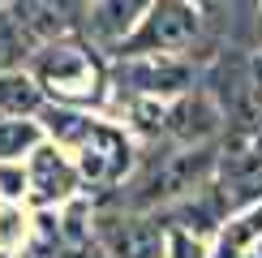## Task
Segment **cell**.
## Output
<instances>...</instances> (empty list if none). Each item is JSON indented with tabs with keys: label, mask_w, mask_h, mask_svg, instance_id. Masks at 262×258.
Returning a JSON list of instances; mask_svg holds the SVG:
<instances>
[{
	"label": "cell",
	"mask_w": 262,
	"mask_h": 258,
	"mask_svg": "<svg viewBox=\"0 0 262 258\" xmlns=\"http://www.w3.org/2000/svg\"><path fill=\"white\" fill-rule=\"evenodd\" d=\"M35 121L43 129V138L69 155L73 172H78V185L116 189L125 181L129 164H134V150H129L121 129L91 121L86 112H73V107H52V103H43V112Z\"/></svg>",
	"instance_id": "1"
},
{
	"label": "cell",
	"mask_w": 262,
	"mask_h": 258,
	"mask_svg": "<svg viewBox=\"0 0 262 258\" xmlns=\"http://www.w3.org/2000/svg\"><path fill=\"white\" fill-rule=\"evenodd\" d=\"M26 73L35 78V86L43 91V99L52 107H73V112L99 103L103 82H107L99 52L82 35H64V39H52L43 48H35L26 60Z\"/></svg>",
	"instance_id": "2"
},
{
	"label": "cell",
	"mask_w": 262,
	"mask_h": 258,
	"mask_svg": "<svg viewBox=\"0 0 262 258\" xmlns=\"http://www.w3.org/2000/svg\"><path fill=\"white\" fill-rule=\"evenodd\" d=\"M211 172H215V150L206 142L155 155L138 172L134 193L125 198V211H150V207H163V202H177V198H193V189Z\"/></svg>",
	"instance_id": "3"
},
{
	"label": "cell",
	"mask_w": 262,
	"mask_h": 258,
	"mask_svg": "<svg viewBox=\"0 0 262 258\" xmlns=\"http://www.w3.org/2000/svg\"><path fill=\"white\" fill-rule=\"evenodd\" d=\"M198 30H202L198 5H189V0H155L146 9V17L134 26V35L116 48V56L121 60L125 56H177V52L193 48Z\"/></svg>",
	"instance_id": "4"
},
{
	"label": "cell",
	"mask_w": 262,
	"mask_h": 258,
	"mask_svg": "<svg viewBox=\"0 0 262 258\" xmlns=\"http://www.w3.org/2000/svg\"><path fill=\"white\" fill-rule=\"evenodd\" d=\"M95 236L107 258H168V228L142 211L103 215L95 224Z\"/></svg>",
	"instance_id": "5"
},
{
	"label": "cell",
	"mask_w": 262,
	"mask_h": 258,
	"mask_svg": "<svg viewBox=\"0 0 262 258\" xmlns=\"http://www.w3.org/2000/svg\"><path fill=\"white\" fill-rule=\"evenodd\" d=\"M26 202H35L39 211H56L69 198H78V172H73L69 155L60 146H52L48 138L26 155Z\"/></svg>",
	"instance_id": "6"
},
{
	"label": "cell",
	"mask_w": 262,
	"mask_h": 258,
	"mask_svg": "<svg viewBox=\"0 0 262 258\" xmlns=\"http://www.w3.org/2000/svg\"><path fill=\"white\" fill-rule=\"evenodd\" d=\"M116 82L134 99H168V95H189L193 69L177 56H125L116 64Z\"/></svg>",
	"instance_id": "7"
},
{
	"label": "cell",
	"mask_w": 262,
	"mask_h": 258,
	"mask_svg": "<svg viewBox=\"0 0 262 258\" xmlns=\"http://www.w3.org/2000/svg\"><path fill=\"white\" fill-rule=\"evenodd\" d=\"M0 9L13 17L21 39L30 43V52L43 48V43H52V39L78 35V22H82L78 0H5Z\"/></svg>",
	"instance_id": "8"
},
{
	"label": "cell",
	"mask_w": 262,
	"mask_h": 258,
	"mask_svg": "<svg viewBox=\"0 0 262 258\" xmlns=\"http://www.w3.org/2000/svg\"><path fill=\"white\" fill-rule=\"evenodd\" d=\"M150 5L155 0H86L78 30L95 52H112L116 56V48L134 35V26L146 17Z\"/></svg>",
	"instance_id": "9"
},
{
	"label": "cell",
	"mask_w": 262,
	"mask_h": 258,
	"mask_svg": "<svg viewBox=\"0 0 262 258\" xmlns=\"http://www.w3.org/2000/svg\"><path fill=\"white\" fill-rule=\"evenodd\" d=\"M262 198V155L258 150H228L220 159L215 181V211H241L245 202Z\"/></svg>",
	"instance_id": "10"
},
{
	"label": "cell",
	"mask_w": 262,
	"mask_h": 258,
	"mask_svg": "<svg viewBox=\"0 0 262 258\" xmlns=\"http://www.w3.org/2000/svg\"><path fill=\"white\" fill-rule=\"evenodd\" d=\"M215 125H220V112H215V103L206 95H181L177 103L163 107V129L159 134L177 138L185 146H202L215 134Z\"/></svg>",
	"instance_id": "11"
},
{
	"label": "cell",
	"mask_w": 262,
	"mask_h": 258,
	"mask_svg": "<svg viewBox=\"0 0 262 258\" xmlns=\"http://www.w3.org/2000/svg\"><path fill=\"white\" fill-rule=\"evenodd\" d=\"M43 91L35 86V78L21 69H5L0 73V121H35L43 112Z\"/></svg>",
	"instance_id": "12"
},
{
	"label": "cell",
	"mask_w": 262,
	"mask_h": 258,
	"mask_svg": "<svg viewBox=\"0 0 262 258\" xmlns=\"http://www.w3.org/2000/svg\"><path fill=\"white\" fill-rule=\"evenodd\" d=\"M43 142L39 121H0V164H21Z\"/></svg>",
	"instance_id": "13"
},
{
	"label": "cell",
	"mask_w": 262,
	"mask_h": 258,
	"mask_svg": "<svg viewBox=\"0 0 262 258\" xmlns=\"http://www.w3.org/2000/svg\"><path fill=\"white\" fill-rule=\"evenodd\" d=\"M254 236H262V207H254L249 215H241V220H232L224 228V241H220V258H236L241 250H249V241Z\"/></svg>",
	"instance_id": "14"
},
{
	"label": "cell",
	"mask_w": 262,
	"mask_h": 258,
	"mask_svg": "<svg viewBox=\"0 0 262 258\" xmlns=\"http://www.w3.org/2000/svg\"><path fill=\"white\" fill-rule=\"evenodd\" d=\"M21 60H30V43L21 39V30L13 26V17L0 9V73L21 69Z\"/></svg>",
	"instance_id": "15"
},
{
	"label": "cell",
	"mask_w": 262,
	"mask_h": 258,
	"mask_svg": "<svg viewBox=\"0 0 262 258\" xmlns=\"http://www.w3.org/2000/svg\"><path fill=\"white\" fill-rule=\"evenodd\" d=\"M21 198H26V172H21V164H0V202L21 207Z\"/></svg>",
	"instance_id": "16"
},
{
	"label": "cell",
	"mask_w": 262,
	"mask_h": 258,
	"mask_svg": "<svg viewBox=\"0 0 262 258\" xmlns=\"http://www.w3.org/2000/svg\"><path fill=\"white\" fill-rule=\"evenodd\" d=\"M168 258H206L198 241H189V232H168Z\"/></svg>",
	"instance_id": "17"
},
{
	"label": "cell",
	"mask_w": 262,
	"mask_h": 258,
	"mask_svg": "<svg viewBox=\"0 0 262 258\" xmlns=\"http://www.w3.org/2000/svg\"><path fill=\"white\" fill-rule=\"evenodd\" d=\"M52 258H91V250H56Z\"/></svg>",
	"instance_id": "18"
},
{
	"label": "cell",
	"mask_w": 262,
	"mask_h": 258,
	"mask_svg": "<svg viewBox=\"0 0 262 258\" xmlns=\"http://www.w3.org/2000/svg\"><path fill=\"white\" fill-rule=\"evenodd\" d=\"M189 5H211V0H189Z\"/></svg>",
	"instance_id": "19"
},
{
	"label": "cell",
	"mask_w": 262,
	"mask_h": 258,
	"mask_svg": "<svg viewBox=\"0 0 262 258\" xmlns=\"http://www.w3.org/2000/svg\"><path fill=\"white\" fill-rule=\"evenodd\" d=\"M0 258H9V254H5V250H0Z\"/></svg>",
	"instance_id": "20"
},
{
	"label": "cell",
	"mask_w": 262,
	"mask_h": 258,
	"mask_svg": "<svg viewBox=\"0 0 262 258\" xmlns=\"http://www.w3.org/2000/svg\"><path fill=\"white\" fill-rule=\"evenodd\" d=\"M0 5H5V0H0Z\"/></svg>",
	"instance_id": "21"
}]
</instances>
